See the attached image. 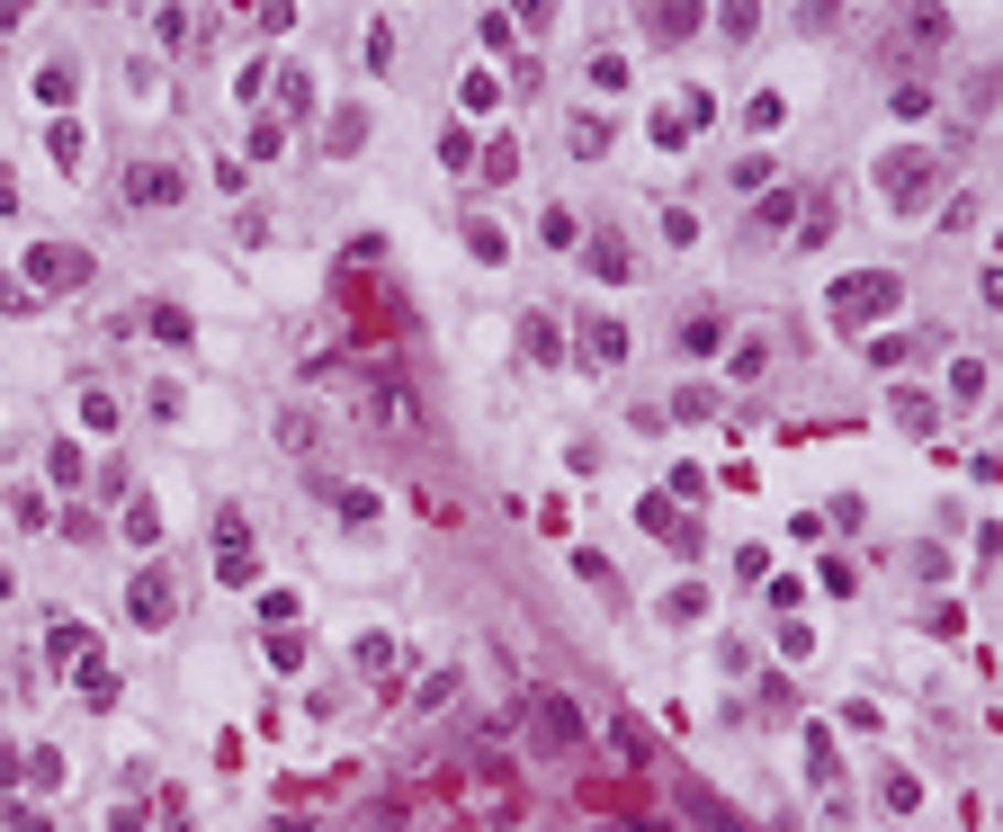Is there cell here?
Returning a JSON list of instances; mask_svg holds the SVG:
<instances>
[{"label":"cell","instance_id":"3","mask_svg":"<svg viewBox=\"0 0 1003 832\" xmlns=\"http://www.w3.org/2000/svg\"><path fill=\"white\" fill-rule=\"evenodd\" d=\"M135 197H153V206H171V197H179V171H144V162H135Z\"/></svg>","mask_w":1003,"mask_h":832},{"label":"cell","instance_id":"2","mask_svg":"<svg viewBox=\"0 0 1003 832\" xmlns=\"http://www.w3.org/2000/svg\"><path fill=\"white\" fill-rule=\"evenodd\" d=\"M538 743H582V716H574L565 699H547V708H538Z\"/></svg>","mask_w":1003,"mask_h":832},{"label":"cell","instance_id":"1","mask_svg":"<svg viewBox=\"0 0 1003 832\" xmlns=\"http://www.w3.org/2000/svg\"><path fill=\"white\" fill-rule=\"evenodd\" d=\"M171 573H135V591H126V609H135V627H171Z\"/></svg>","mask_w":1003,"mask_h":832}]
</instances>
